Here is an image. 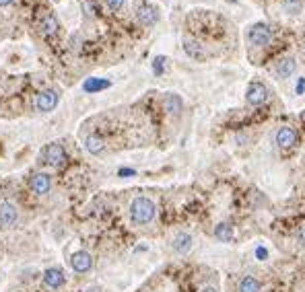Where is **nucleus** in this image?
<instances>
[{
  "instance_id": "12",
  "label": "nucleus",
  "mask_w": 305,
  "mask_h": 292,
  "mask_svg": "<svg viewBox=\"0 0 305 292\" xmlns=\"http://www.w3.org/2000/svg\"><path fill=\"white\" fill-rule=\"evenodd\" d=\"M85 148H87L91 154H99V152L105 150V142H103L101 136L91 134V136H87V140H85Z\"/></svg>"
},
{
  "instance_id": "28",
  "label": "nucleus",
  "mask_w": 305,
  "mask_h": 292,
  "mask_svg": "<svg viewBox=\"0 0 305 292\" xmlns=\"http://www.w3.org/2000/svg\"><path fill=\"white\" fill-rule=\"evenodd\" d=\"M200 292H219V290H217L215 286H206V288H202Z\"/></svg>"
},
{
  "instance_id": "25",
  "label": "nucleus",
  "mask_w": 305,
  "mask_h": 292,
  "mask_svg": "<svg viewBox=\"0 0 305 292\" xmlns=\"http://www.w3.org/2000/svg\"><path fill=\"white\" fill-rule=\"evenodd\" d=\"M303 91H305V78H299L297 80V95H303Z\"/></svg>"
},
{
  "instance_id": "24",
  "label": "nucleus",
  "mask_w": 305,
  "mask_h": 292,
  "mask_svg": "<svg viewBox=\"0 0 305 292\" xmlns=\"http://www.w3.org/2000/svg\"><path fill=\"white\" fill-rule=\"evenodd\" d=\"M256 257H258V259H260V262H264V259H266V257H268V251H266V249H264V247H262V245H260V247H258V249H256Z\"/></svg>"
},
{
  "instance_id": "4",
  "label": "nucleus",
  "mask_w": 305,
  "mask_h": 292,
  "mask_svg": "<svg viewBox=\"0 0 305 292\" xmlns=\"http://www.w3.org/2000/svg\"><path fill=\"white\" fill-rule=\"evenodd\" d=\"M136 19H138L142 25L150 27V25L157 23L159 15H157V9L152 7V5H148V3H138V5H136Z\"/></svg>"
},
{
  "instance_id": "1",
  "label": "nucleus",
  "mask_w": 305,
  "mask_h": 292,
  "mask_svg": "<svg viewBox=\"0 0 305 292\" xmlns=\"http://www.w3.org/2000/svg\"><path fill=\"white\" fill-rule=\"evenodd\" d=\"M157 214V208L148 198H136L130 206V216L136 224H148Z\"/></svg>"
},
{
  "instance_id": "8",
  "label": "nucleus",
  "mask_w": 305,
  "mask_h": 292,
  "mask_svg": "<svg viewBox=\"0 0 305 292\" xmlns=\"http://www.w3.org/2000/svg\"><path fill=\"white\" fill-rule=\"evenodd\" d=\"M58 105V93L56 91H44L37 97V107L40 111H52Z\"/></svg>"
},
{
  "instance_id": "17",
  "label": "nucleus",
  "mask_w": 305,
  "mask_h": 292,
  "mask_svg": "<svg viewBox=\"0 0 305 292\" xmlns=\"http://www.w3.org/2000/svg\"><path fill=\"white\" fill-rule=\"evenodd\" d=\"M109 87V80H101V78H87L85 85H83V91L85 93H97L101 89H107Z\"/></svg>"
},
{
  "instance_id": "11",
  "label": "nucleus",
  "mask_w": 305,
  "mask_h": 292,
  "mask_svg": "<svg viewBox=\"0 0 305 292\" xmlns=\"http://www.w3.org/2000/svg\"><path fill=\"white\" fill-rule=\"evenodd\" d=\"M295 68H297V62H295L293 58H283V60L277 64V74H279L281 78H289V76L295 72Z\"/></svg>"
},
{
  "instance_id": "18",
  "label": "nucleus",
  "mask_w": 305,
  "mask_h": 292,
  "mask_svg": "<svg viewBox=\"0 0 305 292\" xmlns=\"http://www.w3.org/2000/svg\"><path fill=\"white\" fill-rule=\"evenodd\" d=\"M165 109H167L171 115H179V111H181V99H179L177 95L169 93V95L165 97Z\"/></svg>"
},
{
  "instance_id": "10",
  "label": "nucleus",
  "mask_w": 305,
  "mask_h": 292,
  "mask_svg": "<svg viewBox=\"0 0 305 292\" xmlns=\"http://www.w3.org/2000/svg\"><path fill=\"white\" fill-rule=\"evenodd\" d=\"M17 222V208L11 202H3L0 204V224H15Z\"/></svg>"
},
{
  "instance_id": "3",
  "label": "nucleus",
  "mask_w": 305,
  "mask_h": 292,
  "mask_svg": "<svg viewBox=\"0 0 305 292\" xmlns=\"http://www.w3.org/2000/svg\"><path fill=\"white\" fill-rule=\"evenodd\" d=\"M42 156H44L46 163L52 165V167L62 165L64 160H66V152H64V148L60 146V144H50V146H46L44 152H42Z\"/></svg>"
},
{
  "instance_id": "7",
  "label": "nucleus",
  "mask_w": 305,
  "mask_h": 292,
  "mask_svg": "<svg viewBox=\"0 0 305 292\" xmlns=\"http://www.w3.org/2000/svg\"><path fill=\"white\" fill-rule=\"evenodd\" d=\"M277 142H279L281 148H291L297 142V132L289 126H283L279 130V134H277Z\"/></svg>"
},
{
  "instance_id": "20",
  "label": "nucleus",
  "mask_w": 305,
  "mask_h": 292,
  "mask_svg": "<svg viewBox=\"0 0 305 292\" xmlns=\"http://www.w3.org/2000/svg\"><path fill=\"white\" fill-rule=\"evenodd\" d=\"M283 7L287 13L297 15V13H301V0H283Z\"/></svg>"
},
{
  "instance_id": "5",
  "label": "nucleus",
  "mask_w": 305,
  "mask_h": 292,
  "mask_svg": "<svg viewBox=\"0 0 305 292\" xmlns=\"http://www.w3.org/2000/svg\"><path fill=\"white\" fill-rule=\"evenodd\" d=\"M246 99L250 105H262L268 99V89L262 82H250L248 93H246Z\"/></svg>"
},
{
  "instance_id": "9",
  "label": "nucleus",
  "mask_w": 305,
  "mask_h": 292,
  "mask_svg": "<svg viewBox=\"0 0 305 292\" xmlns=\"http://www.w3.org/2000/svg\"><path fill=\"white\" fill-rule=\"evenodd\" d=\"M44 282H46V286H50V288H60V286L64 284V274H62V270H58V268L46 270V272H44Z\"/></svg>"
},
{
  "instance_id": "14",
  "label": "nucleus",
  "mask_w": 305,
  "mask_h": 292,
  "mask_svg": "<svg viewBox=\"0 0 305 292\" xmlns=\"http://www.w3.org/2000/svg\"><path fill=\"white\" fill-rule=\"evenodd\" d=\"M190 247H192V237L188 233H179L173 239V249L177 253H186V251H190Z\"/></svg>"
},
{
  "instance_id": "2",
  "label": "nucleus",
  "mask_w": 305,
  "mask_h": 292,
  "mask_svg": "<svg viewBox=\"0 0 305 292\" xmlns=\"http://www.w3.org/2000/svg\"><path fill=\"white\" fill-rule=\"evenodd\" d=\"M248 41H250L252 46H258V48L268 46V44L272 41V31L268 29L266 23H256V25H252L250 31H248Z\"/></svg>"
},
{
  "instance_id": "21",
  "label": "nucleus",
  "mask_w": 305,
  "mask_h": 292,
  "mask_svg": "<svg viewBox=\"0 0 305 292\" xmlns=\"http://www.w3.org/2000/svg\"><path fill=\"white\" fill-rule=\"evenodd\" d=\"M186 52L192 56V58H196V60H202L204 58V52L198 48V44H192V41H186Z\"/></svg>"
},
{
  "instance_id": "29",
  "label": "nucleus",
  "mask_w": 305,
  "mask_h": 292,
  "mask_svg": "<svg viewBox=\"0 0 305 292\" xmlns=\"http://www.w3.org/2000/svg\"><path fill=\"white\" fill-rule=\"evenodd\" d=\"M13 0H0V7H7V5H11Z\"/></svg>"
},
{
  "instance_id": "19",
  "label": "nucleus",
  "mask_w": 305,
  "mask_h": 292,
  "mask_svg": "<svg viewBox=\"0 0 305 292\" xmlns=\"http://www.w3.org/2000/svg\"><path fill=\"white\" fill-rule=\"evenodd\" d=\"M239 292H260V282L252 276H246L239 284Z\"/></svg>"
},
{
  "instance_id": "13",
  "label": "nucleus",
  "mask_w": 305,
  "mask_h": 292,
  "mask_svg": "<svg viewBox=\"0 0 305 292\" xmlns=\"http://www.w3.org/2000/svg\"><path fill=\"white\" fill-rule=\"evenodd\" d=\"M31 189H33L35 193H46V191L50 189V175H46V173L33 175V177H31Z\"/></svg>"
},
{
  "instance_id": "27",
  "label": "nucleus",
  "mask_w": 305,
  "mask_h": 292,
  "mask_svg": "<svg viewBox=\"0 0 305 292\" xmlns=\"http://www.w3.org/2000/svg\"><path fill=\"white\" fill-rule=\"evenodd\" d=\"M299 241H301V245H305V226H303L301 233H299Z\"/></svg>"
},
{
  "instance_id": "26",
  "label": "nucleus",
  "mask_w": 305,
  "mask_h": 292,
  "mask_svg": "<svg viewBox=\"0 0 305 292\" xmlns=\"http://www.w3.org/2000/svg\"><path fill=\"white\" fill-rule=\"evenodd\" d=\"M136 171L134 169H120V177H130V175H134Z\"/></svg>"
},
{
  "instance_id": "15",
  "label": "nucleus",
  "mask_w": 305,
  "mask_h": 292,
  "mask_svg": "<svg viewBox=\"0 0 305 292\" xmlns=\"http://www.w3.org/2000/svg\"><path fill=\"white\" fill-rule=\"evenodd\" d=\"M215 237L223 243H231L233 241V226L227 224V222H221L217 229H215Z\"/></svg>"
},
{
  "instance_id": "22",
  "label": "nucleus",
  "mask_w": 305,
  "mask_h": 292,
  "mask_svg": "<svg viewBox=\"0 0 305 292\" xmlns=\"http://www.w3.org/2000/svg\"><path fill=\"white\" fill-rule=\"evenodd\" d=\"M167 60L163 58V56H157L155 58V62H152V72L155 74H163V64H165Z\"/></svg>"
},
{
  "instance_id": "6",
  "label": "nucleus",
  "mask_w": 305,
  "mask_h": 292,
  "mask_svg": "<svg viewBox=\"0 0 305 292\" xmlns=\"http://www.w3.org/2000/svg\"><path fill=\"white\" fill-rule=\"evenodd\" d=\"M70 266H72L74 272L85 274V272H89L91 268H93V257H91L87 251H77V253L70 257Z\"/></svg>"
},
{
  "instance_id": "23",
  "label": "nucleus",
  "mask_w": 305,
  "mask_h": 292,
  "mask_svg": "<svg viewBox=\"0 0 305 292\" xmlns=\"http://www.w3.org/2000/svg\"><path fill=\"white\" fill-rule=\"evenodd\" d=\"M107 7L111 11H120L122 7H124V0H107Z\"/></svg>"
},
{
  "instance_id": "16",
  "label": "nucleus",
  "mask_w": 305,
  "mask_h": 292,
  "mask_svg": "<svg viewBox=\"0 0 305 292\" xmlns=\"http://www.w3.org/2000/svg\"><path fill=\"white\" fill-rule=\"evenodd\" d=\"M40 27H42V31H44V35H56V31H58V21H56L54 15L48 13V15L42 19Z\"/></svg>"
}]
</instances>
